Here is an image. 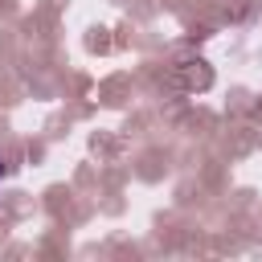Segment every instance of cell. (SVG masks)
I'll list each match as a JSON object with an SVG mask.
<instances>
[{
	"instance_id": "cell-1",
	"label": "cell",
	"mask_w": 262,
	"mask_h": 262,
	"mask_svg": "<svg viewBox=\"0 0 262 262\" xmlns=\"http://www.w3.org/2000/svg\"><path fill=\"white\" fill-rule=\"evenodd\" d=\"M0 176H4V160H0Z\"/></svg>"
}]
</instances>
